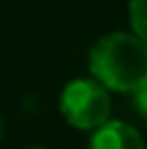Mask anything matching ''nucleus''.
<instances>
[{
  "mask_svg": "<svg viewBox=\"0 0 147 149\" xmlns=\"http://www.w3.org/2000/svg\"><path fill=\"white\" fill-rule=\"evenodd\" d=\"M132 95H135V110H137L142 117H147V81L132 93Z\"/></svg>",
  "mask_w": 147,
  "mask_h": 149,
  "instance_id": "obj_5",
  "label": "nucleus"
},
{
  "mask_svg": "<svg viewBox=\"0 0 147 149\" xmlns=\"http://www.w3.org/2000/svg\"><path fill=\"white\" fill-rule=\"evenodd\" d=\"M110 93L96 78H74L59 95V110L71 127L93 132L110 120Z\"/></svg>",
  "mask_w": 147,
  "mask_h": 149,
  "instance_id": "obj_2",
  "label": "nucleus"
},
{
  "mask_svg": "<svg viewBox=\"0 0 147 149\" xmlns=\"http://www.w3.org/2000/svg\"><path fill=\"white\" fill-rule=\"evenodd\" d=\"M88 149H147V147L140 130L120 120H108L106 125L93 130Z\"/></svg>",
  "mask_w": 147,
  "mask_h": 149,
  "instance_id": "obj_3",
  "label": "nucleus"
},
{
  "mask_svg": "<svg viewBox=\"0 0 147 149\" xmlns=\"http://www.w3.org/2000/svg\"><path fill=\"white\" fill-rule=\"evenodd\" d=\"M27 149H47V147H27Z\"/></svg>",
  "mask_w": 147,
  "mask_h": 149,
  "instance_id": "obj_7",
  "label": "nucleus"
},
{
  "mask_svg": "<svg viewBox=\"0 0 147 149\" xmlns=\"http://www.w3.org/2000/svg\"><path fill=\"white\" fill-rule=\"evenodd\" d=\"M3 134H5V122H3V117H0V139H3Z\"/></svg>",
  "mask_w": 147,
  "mask_h": 149,
  "instance_id": "obj_6",
  "label": "nucleus"
},
{
  "mask_svg": "<svg viewBox=\"0 0 147 149\" xmlns=\"http://www.w3.org/2000/svg\"><path fill=\"white\" fill-rule=\"evenodd\" d=\"M88 69L108 91L135 93L147 81V44L137 34L110 32L93 44Z\"/></svg>",
  "mask_w": 147,
  "mask_h": 149,
  "instance_id": "obj_1",
  "label": "nucleus"
},
{
  "mask_svg": "<svg viewBox=\"0 0 147 149\" xmlns=\"http://www.w3.org/2000/svg\"><path fill=\"white\" fill-rule=\"evenodd\" d=\"M130 24L132 34L147 44V0H130Z\"/></svg>",
  "mask_w": 147,
  "mask_h": 149,
  "instance_id": "obj_4",
  "label": "nucleus"
}]
</instances>
